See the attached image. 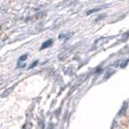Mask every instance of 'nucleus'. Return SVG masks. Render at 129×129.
I'll return each instance as SVG.
<instances>
[{"label":"nucleus","instance_id":"1","mask_svg":"<svg viewBox=\"0 0 129 129\" xmlns=\"http://www.w3.org/2000/svg\"><path fill=\"white\" fill-rule=\"evenodd\" d=\"M73 35V33L71 32V33H62V34H60L59 35V39H64V40H68L71 36Z\"/></svg>","mask_w":129,"mask_h":129},{"label":"nucleus","instance_id":"2","mask_svg":"<svg viewBox=\"0 0 129 129\" xmlns=\"http://www.w3.org/2000/svg\"><path fill=\"white\" fill-rule=\"evenodd\" d=\"M52 44V40L51 39H49L48 41H46L43 45H42V47H41V50H44V49H46V48H49L50 45Z\"/></svg>","mask_w":129,"mask_h":129},{"label":"nucleus","instance_id":"3","mask_svg":"<svg viewBox=\"0 0 129 129\" xmlns=\"http://www.w3.org/2000/svg\"><path fill=\"white\" fill-rule=\"evenodd\" d=\"M26 58H27V54H25V55H23V56H21L20 59H19V65H21V63H22V61H24Z\"/></svg>","mask_w":129,"mask_h":129},{"label":"nucleus","instance_id":"4","mask_svg":"<svg viewBox=\"0 0 129 129\" xmlns=\"http://www.w3.org/2000/svg\"><path fill=\"white\" fill-rule=\"evenodd\" d=\"M37 64H38V61H37V60H36V61H35V62H33V63H32V65H31V66H30V69H32V68H34V67H35V66H36V65H37Z\"/></svg>","mask_w":129,"mask_h":129}]
</instances>
